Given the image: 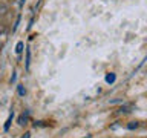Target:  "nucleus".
<instances>
[{
    "label": "nucleus",
    "instance_id": "nucleus-1",
    "mask_svg": "<svg viewBox=\"0 0 147 138\" xmlns=\"http://www.w3.org/2000/svg\"><path fill=\"white\" fill-rule=\"evenodd\" d=\"M115 78H117V77H115V74L113 72H109L107 75H106V81H107V83H113Z\"/></svg>",
    "mask_w": 147,
    "mask_h": 138
},
{
    "label": "nucleus",
    "instance_id": "nucleus-2",
    "mask_svg": "<svg viewBox=\"0 0 147 138\" xmlns=\"http://www.w3.org/2000/svg\"><path fill=\"white\" fill-rule=\"evenodd\" d=\"M26 121H28V117H26V115H22V117L18 118V124H20V126H25Z\"/></svg>",
    "mask_w": 147,
    "mask_h": 138
},
{
    "label": "nucleus",
    "instance_id": "nucleus-3",
    "mask_svg": "<svg viewBox=\"0 0 147 138\" xmlns=\"http://www.w3.org/2000/svg\"><path fill=\"white\" fill-rule=\"evenodd\" d=\"M22 51H23V43H22V41H18L17 46H16V52L17 54H22Z\"/></svg>",
    "mask_w": 147,
    "mask_h": 138
},
{
    "label": "nucleus",
    "instance_id": "nucleus-4",
    "mask_svg": "<svg viewBox=\"0 0 147 138\" xmlns=\"http://www.w3.org/2000/svg\"><path fill=\"white\" fill-rule=\"evenodd\" d=\"M29 57H31V54H29V49L26 51V69H29Z\"/></svg>",
    "mask_w": 147,
    "mask_h": 138
},
{
    "label": "nucleus",
    "instance_id": "nucleus-5",
    "mask_svg": "<svg viewBox=\"0 0 147 138\" xmlns=\"http://www.w3.org/2000/svg\"><path fill=\"white\" fill-rule=\"evenodd\" d=\"M127 127H129V129H130V131H132V129H136V127H138V123H136V121H132V123H130V124H129V126H127Z\"/></svg>",
    "mask_w": 147,
    "mask_h": 138
},
{
    "label": "nucleus",
    "instance_id": "nucleus-6",
    "mask_svg": "<svg viewBox=\"0 0 147 138\" xmlns=\"http://www.w3.org/2000/svg\"><path fill=\"white\" fill-rule=\"evenodd\" d=\"M11 120H12V115H9L8 121H6V124H5V131H8V129H9V124H11Z\"/></svg>",
    "mask_w": 147,
    "mask_h": 138
},
{
    "label": "nucleus",
    "instance_id": "nucleus-7",
    "mask_svg": "<svg viewBox=\"0 0 147 138\" xmlns=\"http://www.w3.org/2000/svg\"><path fill=\"white\" fill-rule=\"evenodd\" d=\"M6 11H8V8L5 6V5H0V16H2V14H5Z\"/></svg>",
    "mask_w": 147,
    "mask_h": 138
},
{
    "label": "nucleus",
    "instance_id": "nucleus-8",
    "mask_svg": "<svg viewBox=\"0 0 147 138\" xmlns=\"http://www.w3.org/2000/svg\"><path fill=\"white\" fill-rule=\"evenodd\" d=\"M18 94H20V95H25V89H23V86H18Z\"/></svg>",
    "mask_w": 147,
    "mask_h": 138
},
{
    "label": "nucleus",
    "instance_id": "nucleus-9",
    "mask_svg": "<svg viewBox=\"0 0 147 138\" xmlns=\"http://www.w3.org/2000/svg\"><path fill=\"white\" fill-rule=\"evenodd\" d=\"M5 31H6V28H5V25H0V34H3Z\"/></svg>",
    "mask_w": 147,
    "mask_h": 138
},
{
    "label": "nucleus",
    "instance_id": "nucleus-10",
    "mask_svg": "<svg viewBox=\"0 0 147 138\" xmlns=\"http://www.w3.org/2000/svg\"><path fill=\"white\" fill-rule=\"evenodd\" d=\"M22 138H31V133H29V132H26V133H25V135H23Z\"/></svg>",
    "mask_w": 147,
    "mask_h": 138
}]
</instances>
